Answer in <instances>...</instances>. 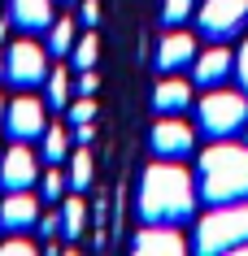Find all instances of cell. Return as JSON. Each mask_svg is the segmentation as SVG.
Here are the masks:
<instances>
[{
  "label": "cell",
  "mask_w": 248,
  "mask_h": 256,
  "mask_svg": "<svg viewBox=\"0 0 248 256\" xmlns=\"http://www.w3.org/2000/svg\"><path fill=\"white\" fill-rule=\"evenodd\" d=\"M196 204H200V187L179 161H161L157 156L144 170V178H139V217L144 222L183 226L187 217H196Z\"/></svg>",
  "instance_id": "6da1fadb"
},
{
  "label": "cell",
  "mask_w": 248,
  "mask_h": 256,
  "mask_svg": "<svg viewBox=\"0 0 248 256\" xmlns=\"http://www.w3.org/2000/svg\"><path fill=\"white\" fill-rule=\"evenodd\" d=\"M196 187L205 204L248 200V144L213 139L196 161Z\"/></svg>",
  "instance_id": "7a4b0ae2"
},
{
  "label": "cell",
  "mask_w": 248,
  "mask_h": 256,
  "mask_svg": "<svg viewBox=\"0 0 248 256\" xmlns=\"http://www.w3.org/2000/svg\"><path fill=\"white\" fill-rule=\"evenodd\" d=\"M248 243V200L213 204L205 217H196L192 248L196 252H239Z\"/></svg>",
  "instance_id": "3957f363"
},
{
  "label": "cell",
  "mask_w": 248,
  "mask_h": 256,
  "mask_svg": "<svg viewBox=\"0 0 248 256\" xmlns=\"http://www.w3.org/2000/svg\"><path fill=\"white\" fill-rule=\"evenodd\" d=\"M196 122L209 139H231L235 130H244L248 122V92H231V87H209L205 100L196 104Z\"/></svg>",
  "instance_id": "277c9868"
},
{
  "label": "cell",
  "mask_w": 248,
  "mask_h": 256,
  "mask_svg": "<svg viewBox=\"0 0 248 256\" xmlns=\"http://www.w3.org/2000/svg\"><path fill=\"white\" fill-rule=\"evenodd\" d=\"M5 78L14 82V87H22V92L40 87V82L48 78V52H44L35 40L9 44V56H5Z\"/></svg>",
  "instance_id": "5b68a950"
},
{
  "label": "cell",
  "mask_w": 248,
  "mask_h": 256,
  "mask_svg": "<svg viewBox=\"0 0 248 256\" xmlns=\"http://www.w3.org/2000/svg\"><path fill=\"white\" fill-rule=\"evenodd\" d=\"M5 130L14 144H35L48 130V100H35V96H18L14 104L5 108Z\"/></svg>",
  "instance_id": "8992f818"
},
{
  "label": "cell",
  "mask_w": 248,
  "mask_h": 256,
  "mask_svg": "<svg viewBox=\"0 0 248 256\" xmlns=\"http://www.w3.org/2000/svg\"><path fill=\"white\" fill-rule=\"evenodd\" d=\"M244 22H248V0H205L196 9V26L209 40H231Z\"/></svg>",
  "instance_id": "52a82bcc"
},
{
  "label": "cell",
  "mask_w": 248,
  "mask_h": 256,
  "mask_svg": "<svg viewBox=\"0 0 248 256\" xmlns=\"http://www.w3.org/2000/svg\"><path fill=\"white\" fill-rule=\"evenodd\" d=\"M152 152L161 161H183L196 152V130L192 122H183L179 113H161L157 126H152Z\"/></svg>",
  "instance_id": "ba28073f"
},
{
  "label": "cell",
  "mask_w": 248,
  "mask_h": 256,
  "mask_svg": "<svg viewBox=\"0 0 248 256\" xmlns=\"http://www.w3.org/2000/svg\"><path fill=\"white\" fill-rule=\"evenodd\" d=\"M44 204L35 200V191H9L5 200H0V230L5 234H31L35 230V222H40Z\"/></svg>",
  "instance_id": "9c48e42d"
},
{
  "label": "cell",
  "mask_w": 248,
  "mask_h": 256,
  "mask_svg": "<svg viewBox=\"0 0 248 256\" xmlns=\"http://www.w3.org/2000/svg\"><path fill=\"white\" fill-rule=\"evenodd\" d=\"M139 256H183L187 252V239H183L179 226H161V222H144L131 239Z\"/></svg>",
  "instance_id": "30bf717a"
},
{
  "label": "cell",
  "mask_w": 248,
  "mask_h": 256,
  "mask_svg": "<svg viewBox=\"0 0 248 256\" xmlns=\"http://www.w3.org/2000/svg\"><path fill=\"white\" fill-rule=\"evenodd\" d=\"M40 182V161H35V152L27 144H18L0 156V187L5 191H27Z\"/></svg>",
  "instance_id": "8fae6325"
},
{
  "label": "cell",
  "mask_w": 248,
  "mask_h": 256,
  "mask_svg": "<svg viewBox=\"0 0 248 256\" xmlns=\"http://www.w3.org/2000/svg\"><path fill=\"white\" fill-rule=\"evenodd\" d=\"M192 61H196V40L187 30L170 26L161 35V44H157V70H161V74H179V70L192 66Z\"/></svg>",
  "instance_id": "7c38bea8"
},
{
  "label": "cell",
  "mask_w": 248,
  "mask_h": 256,
  "mask_svg": "<svg viewBox=\"0 0 248 256\" xmlns=\"http://www.w3.org/2000/svg\"><path fill=\"white\" fill-rule=\"evenodd\" d=\"M235 74V56L226 52V48H209V52H196L192 61V82L196 87H222V82Z\"/></svg>",
  "instance_id": "4fadbf2b"
},
{
  "label": "cell",
  "mask_w": 248,
  "mask_h": 256,
  "mask_svg": "<svg viewBox=\"0 0 248 256\" xmlns=\"http://www.w3.org/2000/svg\"><path fill=\"white\" fill-rule=\"evenodd\" d=\"M152 108L157 113H187L192 108V82L179 74H161L157 92H152Z\"/></svg>",
  "instance_id": "5bb4252c"
},
{
  "label": "cell",
  "mask_w": 248,
  "mask_h": 256,
  "mask_svg": "<svg viewBox=\"0 0 248 256\" xmlns=\"http://www.w3.org/2000/svg\"><path fill=\"white\" fill-rule=\"evenodd\" d=\"M9 9H14V22L22 30H48L57 22V14H53V0H9Z\"/></svg>",
  "instance_id": "9a60e30c"
},
{
  "label": "cell",
  "mask_w": 248,
  "mask_h": 256,
  "mask_svg": "<svg viewBox=\"0 0 248 256\" xmlns=\"http://www.w3.org/2000/svg\"><path fill=\"white\" fill-rule=\"evenodd\" d=\"M70 96H74V82H70V70H48V78H44V100L48 108H70Z\"/></svg>",
  "instance_id": "2e32d148"
},
{
  "label": "cell",
  "mask_w": 248,
  "mask_h": 256,
  "mask_svg": "<svg viewBox=\"0 0 248 256\" xmlns=\"http://www.w3.org/2000/svg\"><path fill=\"white\" fill-rule=\"evenodd\" d=\"M83 226H87V204H83L79 196H66V200H61V234L74 243L83 234Z\"/></svg>",
  "instance_id": "e0dca14e"
},
{
  "label": "cell",
  "mask_w": 248,
  "mask_h": 256,
  "mask_svg": "<svg viewBox=\"0 0 248 256\" xmlns=\"http://www.w3.org/2000/svg\"><path fill=\"white\" fill-rule=\"evenodd\" d=\"M79 44V30H74V18H57L48 26V52L53 56H70V48Z\"/></svg>",
  "instance_id": "ac0fdd59"
},
{
  "label": "cell",
  "mask_w": 248,
  "mask_h": 256,
  "mask_svg": "<svg viewBox=\"0 0 248 256\" xmlns=\"http://www.w3.org/2000/svg\"><path fill=\"white\" fill-rule=\"evenodd\" d=\"M44 161L48 165H61V161H70V135H66V126H53L48 122V130H44Z\"/></svg>",
  "instance_id": "d6986e66"
},
{
  "label": "cell",
  "mask_w": 248,
  "mask_h": 256,
  "mask_svg": "<svg viewBox=\"0 0 248 256\" xmlns=\"http://www.w3.org/2000/svg\"><path fill=\"white\" fill-rule=\"evenodd\" d=\"M87 187H92V152H87V144H79V152H70V191Z\"/></svg>",
  "instance_id": "ffe728a7"
},
{
  "label": "cell",
  "mask_w": 248,
  "mask_h": 256,
  "mask_svg": "<svg viewBox=\"0 0 248 256\" xmlns=\"http://www.w3.org/2000/svg\"><path fill=\"white\" fill-rule=\"evenodd\" d=\"M70 61H74V70H92L100 61V40L96 35H79V44L70 48Z\"/></svg>",
  "instance_id": "44dd1931"
},
{
  "label": "cell",
  "mask_w": 248,
  "mask_h": 256,
  "mask_svg": "<svg viewBox=\"0 0 248 256\" xmlns=\"http://www.w3.org/2000/svg\"><path fill=\"white\" fill-rule=\"evenodd\" d=\"M196 14V0H161V22L165 26H183Z\"/></svg>",
  "instance_id": "7402d4cb"
},
{
  "label": "cell",
  "mask_w": 248,
  "mask_h": 256,
  "mask_svg": "<svg viewBox=\"0 0 248 256\" xmlns=\"http://www.w3.org/2000/svg\"><path fill=\"white\" fill-rule=\"evenodd\" d=\"M66 182H70V178L53 165V170H44V174H40V196H44V200H66Z\"/></svg>",
  "instance_id": "603a6c76"
},
{
  "label": "cell",
  "mask_w": 248,
  "mask_h": 256,
  "mask_svg": "<svg viewBox=\"0 0 248 256\" xmlns=\"http://www.w3.org/2000/svg\"><path fill=\"white\" fill-rule=\"evenodd\" d=\"M40 252V243L31 239V234H9V239H0V256H35Z\"/></svg>",
  "instance_id": "cb8c5ba5"
},
{
  "label": "cell",
  "mask_w": 248,
  "mask_h": 256,
  "mask_svg": "<svg viewBox=\"0 0 248 256\" xmlns=\"http://www.w3.org/2000/svg\"><path fill=\"white\" fill-rule=\"evenodd\" d=\"M66 118H70V126H79V122H92V118H96V100H92V96H79V100H70Z\"/></svg>",
  "instance_id": "d4e9b609"
},
{
  "label": "cell",
  "mask_w": 248,
  "mask_h": 256,
  "mask_svg": "<svg viewBox=\"0 0 248 256\" xmlns=\"http://www.w3.org/2000/svg\"><path fill=\"white\" fill-rule=\"evenodd\" d=\"M35 230H40L44 239H57V234H61V213H40Z\"/></svg>",
  "instance_id": "484cf974"
},
{
  "label": "cell",
  "mask_w": 248,
  "mask_h": 256,
  "mask_svg": "<svg viewBox=\"0 0 248 256\" xmlns=\"http://www.w3.org/2000/svg\"><path fill=\"white\" fill-rule=\"evenodd\" d=\"M74 87H79V96H96L100 78H96V74H92V70H79V78H74Z\"/></svg>",
  "instance_id": "4316f807"
},
{
  "label": "cell",
  "mask_w": 248,
  "mask_h": 256,
  "mask_svg": "<svg viewBox=\"0 0 248 256\" xmlns=\"http://www.w3.org/2000/svg\"><path fill=\"white\" fill-rule=\"evenodd\" d=\"M235 78H239V87L248 92V40H244V48L235 52Z\"/></svg>",
  "instance_id": "83f0119b"
},
{
  "label": "cell",
  "mask_w": 248,
  "mask_h": 256,
  "mask_svg": "<svg viewBox=\"0 0 248 256\" xmlns=\"http://www.w3.org/2000/svg\"><path fill=\"white\" fill-rule=\"evenodd\" d=\"M79 18L87 22V26H96V22H100V4H96V0H83V4H79Z\"/></svg>",
  "instance_id": "f1b7e54d"
},
{
  "label": "cell",
  "mask_w": 248,
  "mask_h": 256,
  "mask_svg": "<svg viewBox=\"0 0 248 256\" xmlns=\"http://www.w3.org/2000/svg\"><path fill=\"white\" fill-rule=\"evenodd\" d=\"M92 139H96V126L92 122H79L74 126V144H92Z\"/></svg>",
  "instance_id": "f546056e"
},
{
  "label": "cell",
  "mask_w": 248,
  "mask_h": 256,
  "mask_svg": "<svg viewBox=\"0 0 248 256\" xmlns=\"http://www.w3.org/2000/svg\"><path fill=\"white\" fill-rule=\"evenodd\" d=\"M5 108H9V104H5V100H0V118H5Z\"/></svg>",
  "instance_id": "4dcf8cb0"
},
{
  "label": "cell",
  "mask_w": 248,
  "mask_h": 256,
  "mask_svg": "<svg viewBox=\"0 0 248 256\" xmlns=\"http://www.w3.org/2000/svg\"><path fill=\"white\" fill-rule=\"evenodd\" d=\"M239 252H244V256H248V243H244V248H239Z\"/></svg>",
  "instance_id": "1f68e13d"
},
{
  "label": "cell",
  "mask_w": 248,
  "mask_h": 256,
  "mask_svg": "<svg viewBox=\"0 0 248 256\" xmlns=\"http://www.w3.org/2000/svg\"><path fill=\"white\" fill-rule=\"evenodd\" d=\"M244 144H248V135H244Z\"/></svg>",
  "instance_id": "d6a6232c"
},
{
  "label": "cell",
  "mask_w": 248,
  "mask_h": 256,
  "mask_svg": "<svg viewBox=\"0 0 248 256\" xmlns=\"http://www.w3.org/2000/svg\"><path fill=\"white\" fill-rule=\"evenodd\" d=\"M0 156H5V152H0Z\"/></svg>",
  "instance_id": "836d02e7"
}]
</instances>
